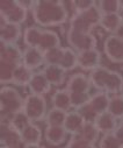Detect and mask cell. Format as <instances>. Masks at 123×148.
<instances>
[{
    "label": "cell",
    "instance_id": "ee69618b",
    "mask_svg": "<svg viewBox=\"0 0 123 148\" xmlns=\"http://www.w3.org/2000/svg\"><path fill=\"white\" fill-rule=\"evenodd\" d=\"M122 148H123V146H122Z\"/></svg>",
    "mask_w": 123,
    "mask_h": 148
},
{
    "label": "cell",
    "instance_id": "6da1fadb",
    "mask_svg": "<svg viewBox=\"0 0 123 148\" xmlns=\"http://www.w3.org/2000/svg\"><path fill=\"white\" fill-rule=\"evenodd\" d=\"M63 1L41 0L34 1L31 13L37 25L43 27H56L67 21L69 13Z\"/></svg>",
    "mask_w": 123,
    "mask_h": 148
},
{
    "label": "cell",
    "instance_id": "e575fe53",
    "mask_svg": "<svg viewBox=\"0 0 123 148\" xmlns=\"http://www.w3.org/2000/svg\"><path fill=\"white\" fill-rule=\"evenodd\" d=\"M100 148H122V143L113 133L105 134L100 140Z\"/></svg>",
    "mask_w": 123,
    "mask_h": 148
},
{
    "label": "cell",
    "instance_id": "484cf974",
    "mask_svg": "<svg viewBox=\"0 0 123 148\" xmlns=\"http://www.w3.org/2000/svg\"><path fill=\"white\" fill-rule=\"evenodd\" d=\"M52 106L54 108L57 110H62L65 111V112H69V110L72 107L71 105V97L69 91L66 90H59L56 91L52 96Z\"/></svg>",
    "mask_w": 123,
    "mask_h": 148
},
{
    "label": "cell",
    "instance_id": "cb8c5ba5",
    "mask_svg": "<svg viewBox=\"0 0 123 148\" xmlns=\"http://www.w3.org/2000/svg\"><path fill=\"white\" fill-rule=\"evenodd\" d=\"M58 66H60L65 72L75 69L78 66V56H77V53L72 48H70V47H64L63 55H62V58L59 61Z\"/></svg>",
    "mask_w": 123,
    "mask_h": 148
},
{
    "label": "cell",
    "instance_id": "ba28073f",
    "mask_svg": "<svg viewBox=\"0 0 123 148\" xmlns=\"http://www.w3.org/2000/svg\"><path fill=\"white\" fill-rule=\"evenodd\" d=\"M78 56V66L84 70H94L100 66L101 55L96 49H90L81 53H77Z\"/></svg>",
    "mask_w": 123,
    "mask_h": 148
},
{
    "label": "cell",
    "instance_id": "4316f807",
    "mask_svg": "<svg viewBox=\"0 0 123 148\" xmlns=\"http://www.w3.org/2000/svg\"><path fill=\"white\" fill-rule=\"evenodd\" d=\"M34 75V72L31 70H29L28 68H26L22 63L19 64L15 70H14V73H13V82L14 84H18V85H29V82L31 79Z\"/></svg>",
    "mask_w": 123,
    "mask_h": 148
},
{
    "label": "cell",
    "instance_id": "603a6c76",
    "mask_svg": "<svg viewBox=\"0 0 123 148\" xmlns=\"http://www.w3.org/2000/svg\"><path fill=\"white\" fill-rule=\"evenodd\" d=\"M43 73L47 77V79L49 81V83L52 85H59L64 82V77H65V71L58 66V65H54V64H47L46 68L43 69Z\"/></svg>",
    "mask_w": 123,
    "mask_h": 148
},
{
    "label": "cell",
    "instance_id": "f35d334b",
    "mask_svg": "<svg viewBox=\"0 0 123 148\" xmlns=\"http://www.w3.org/2000/svg\"><path fill=\"white\" fill-rule=\"evenodd\" d=\"M113 134L116 136V139H117V140L122 143V146H123V120L121 121L120 126L116 127V130L113 132Z\"/></svg>",
    "mask_w": 123,
    "mask_h": 148
},
{
    "label": "cell",
    "instance_id": "3957f363",
    "mask_svg": "<svg viewBox=\"0 0 123 148\" xmlns=\"http://www.w3.org/2000/svg\"><path fill=\"white\" fill-rule=\"evenodd\" d=\"M101 15L102 14L100 13V11L95 4V6L91 7L90 10H87L83 13L74 14L70 20V28L69 29H72V30L79 32V33L91 34L92 29L99 25Z\"/></svg>",
    "mask_w": 123,
    "mask_h": 148
},
{
    "label": "cell",
    "instance_id": "5b68a950",
    "mask_svg": "<svg viewBox=\"0 0 123 148\" xmlns=\"http://www.w3.org/2000/svg\"><path fill=\"white\" fill-rule=\"evenodd\" d=\"M22 112L31 123L42 120L47 114V100L44 96L29 95L24 99Z\"/></svg>",
    "mask_w": 123,
    "mask_h": 148
},
{
    "label": "cell",
    "instance_id": "d590c367",
    "mask_svg": "<svg viewBox=\"0 0 123 148\" xmlns=\"http://www.w3.org/2000/svg\"><path fill=\"white\" fill-rule=\"evenodd\" d=\"M71 4L73 5V10L75 11V14L78 13H83L87 10H90L91 7L95 6V1H92V0H78V1H71Z\"/></svg>",
    "mask_w": 123,
    "mask_h": 148
},
{
    "label": "cell",
    "instance_id": "f1b7e54d",
    "mask_svg": "<svg viewBox=\"0 0 123 148\" xmlns=\"http://www.w3.org/2000/svg\"><path fill=\"white\" fill-rule=\"evenodd\" d=\"M100 13L103 14H118L121 10V1L118 0H101L96 3Z\"/></svg>",
    "mask_w": 123,
    "mask_h": 148
},
{
    "label": "cell",
    "instance_id": "7402d4cb",
    "mask_svg": "<svg viewBox=\"0 0 123 148\" xmlns=\"http://www.w3.org/2000/svg\"><path fill=\"white\" fill-rule=\"evenodd\" d=\"M123 18L120 14H103L101 15L99 25L105 29L107 33H110L111 35L115 34L117 28L122 25Z\"/></svg>",
    "mask_w": 123,
    "mask_h": 148
},
{
    "label": "cell",
    "instance_id": "e0dca14e",
    "mask_svg": "<svg viewBox=\"0 0 123 148\" xmlns=\"http://www.w3.org/2000/svg\"><path fill=\"white\" fill-rule=\"evenodd\" d=\"M109 100H110V98L108 97V95L106 92L98 91L96 93L91 96L90 101L87 103V105L92 108V111L94 112L95 116H99V114L108 111Z\"/></svg>",
    "mask_w": 123,
    "mask_h": 148
},
{
    "label": "cell",
    "instance_id": "277c9868",
    "mask_svg": "<svg viewBox=\"0 0 123 148\" xmlns=\"http://www.w3.org/2000/svg\"><path fill=\"white\" fill-rule=\"evenodd\" d=\"M24 99H22L20 92L11 86H3L0 90V108L6 116L13 117L23 108Z\"/></svg>",
    "mask_w": 123,
    "mask_h": 148
},
{
    "label": "cell",
    "instance_id": "83f0119b",
    "mask_svg": "<svg viewBox=\"0 0 123 148\" xmlns=\"http://www.w3.org/2000/svg\"><path fill=\"white\" fill-rule=\"evenodd\" d=\"M99 130L96 128V126L94 125V123L92 121H86L85 126L83 127L81 132L78 134L83 138L88 145H94L96 142V140L99 139Z\"/></svg>",
    "mask_w": 123,
    "mask_h": 148
},
{
    "label": "cell",
    "instance_id": "4fadbf2b",
    "mask_svg": "<svg viewBox=\"0 0 123 148\" xmlns=\"http://www.w3.org/2000/svg\"><path fill=\"white\" fill-rule=\"evenodd\" d=\"M91 86L90 78L84 73H74L72 75L67 82L66 91L70 93H78V92H88Z\"/></svg>",
    "mask_w": 123,
    "mask_h": 148
},
{
    "label": "cell",
    "instance_id": "74e56055",
    "mask_svg": "<svg viewBox=\"0 0 123 148\" xmlns=\"http://www.w3.org/2000/svg\"><path fill=\"white\" fill-rule=\"evenodd\" d=\"M15 5H16L15 0H1L0 1V12H1V14H5L10 12Z\"/></svg>",
    "mask_w": 123,
    "mask_h": 148
},
{
    "label": "cell",
    "instance_id": "ab89813d",
    "mask_svg": "<svg viewBox=\"0 0 123 148\" xmlns=\"http://www.w3.org/2000/svg\"><path fill=\"white\" fill-rule=\"evenodd\" d=\"M113 35H115L116 38H118V39H122V40H123V22H122V25L117 28V30L115 32V34H113Z\"/></svg>",
    "mask_w": 123,
    "mask_h": 148
},
{
    "label": "cell",
    "instance_id": "8fae6325",
    "mask_svg": "<svg viewBox=\"0 0 123 148\" xmlns=\"http://www.w3.org/2000/svg\"><path fill=\"white\" fill-rule=\"evenodd\" d=\"M27 11H28L27 8H24L19 1H16V5L10 12L1 14V26L6 25V23L20 26L27 19V14H28Z\"/></svg>",
    "mask_w": 123,
    "mask_h": 148
},
{
    "label": "cell",
    "instance_id": "52a82bcc",
    "mask_svg": "<svg viewBox=\"0 0 123 148\" xmlns=\"http://www.w3.org/2000/svg\"><path fill=\"white\" fill-rule=\"evenodd\" d=\"M103 53L113 63H123V40L109 35L103 42Z\"/></svg>",
    "mask_w": 123,
    "mask_h": 148
},
{
    "label": "cell",
    "instance_id": "5bb4252c",
    "mask_svg": "<svg viewBox=\"0 0 123 148\" xmlns=\"http://www.w3.org/2000/svg\"><path fill=\"white\" fill-rule=\"evenodd\" d=\"M85 124H86V120L80 114L79 111H71V112H67V114H66L64 128L66 130L67 133L75 135L81 132Z\"/></svg>",
    "mask_w": 123,
    "mask_h": 148
},
{
    "label": "cell",
    "instance_id": "ac0fdd59",
    "mask_svg": "<svg viewBox=\"0 0 123 148\" xmlns=\"http://www.w3.org/2000/svg\"><path fill=\"white\" fill-rule=\"evenodd\" d=\"M21 140L23 145H39L42 140V132L41 128L35 125L34 123L28 124L22 131H21Z\"/></svg>",
    "mask_w": 123,
    "mask_h": 148
},
{
    "label": "cell",
    "instance_id": "7bdbcfd3",
    "mask_svg": "<svg viewBox=\"0 0 123 148\" xmlns=\"http://www.w3.org/2000/svg\"><path fill=\"white\" fill-rule=\"evenodd\" d=\"M121 97H122V99H123V93H122V95H121Z\"/></svg>",
    "mask_w": 123,
    "mask_h": 148
},
{
    "label": "cell",
    "instance_id": "b9f144b4",
    "mask_svg": "<svg viewBox=\"0 0 123 148\" xmlns=\"http://www.w3.org/2000/svg\"><path fill=\"white\" fill-rule=\"evenodd\" d=\"M87 148H96V147H95V146H94V145H91V146H88V147H87Z\"/></svg>",
    "mask_w": 123,
    "mask_h": 148
},
{
    "label": "cell",
    "instance_id": "9a60e30c",
    "mask_svg": "<svg viewBox=\"0 0 123 148\" xmlns=\"http://www.w3.org/2000/svg\"><path fill=\"white\" fill-rule=\"evenodd\" d=\"M67 132L64 126H47L44 131V138L50 146L57 147L65 142Z\"/></svg>",
    "mask_w": 123,
    "mask_h": 148
},
{
    "label": "cell",
    "instance_id": "d6986e66",
    "mask_svg": "<svg viewBox=\"0 0 123 148\" xmlns=\"http://www.w3.org/2000/svg\"><path fill=\"white\" fill-rule=\"evenodd\" d=\"M14 65L22 63V51L15 45H5L1 43V60Z\"/></svg>",
    "mask_w": 123,
    "mask_h": 148
},
{
    "label": "cell",
    "instance_id": "d4e9b609",
    "mask_svg": "<svg viewBox=\"0 0 123 148\" xmlns=\"http://www.w3.org/2000/svg\"><path fill=\"white\" fill-rule=\"evenodd\" d=\"M42 29L37 26H31L24 29L23 32V43L27 46V48H37L41 35H42Z\"/></svg>",
    "mask_w": 123,
    "mask_h": 148
},
{
    "label": "cell",
    "instance_id": "7a4b0ae2",
    "mask_svg": "<svg viewBox=\"0 0 123 148\" xmlns=\"http://www.w3.org/2000/svg\"><path fill=\"white\" fill-rule=\"evenodd\" d=\"M90 82L99 91L117 96L123 90V77L117 71L98 66L90 72Z\"/></svg>",
    "mask_w": 123,
    "mask_h": 148
},
{
    "label": "cell",
    "instance_id": "44dd1931",
    "mask_svg": "<svg viewBox=\"0 0 123 148\" xmlns=\"http://www.w3.org/2000/svg\"><path fill=\"white\" fill-rule=\"evenodd\" d=\"M59 46H60V40H59V36L56 32L49 30V29H46L42 32L41 40H39V43L37 47L39 50H42L44 53L49 49H52V48H56Z\"/></svg>",
    "mask_w": 123,
    "mask_h": 148
},
{
    "label": "cell",
    "instance_id": "4dcf8cb0",
    "mask_svg": "<svg viewBox=\"0 0 123 148\" xmlns=\"http://www.w3.org/2000/svg\"><path fill=\"white\" fill-rule=\"evenodd\" d=\"M18 65L0 61V82L4 83H12L13 82V73Z\"/></svg>",
    "mask_w": 123,
    "mask_h": 148
},
{
    "label": "cell",
    "instance_id": "ffe728a7",
    "mask_svg": "<svg viewBox=\"0 0 123 148\" xmlns=\"http://www.w3.org/2000/svg\"><path fill=\"white\" fill-rule=\"evenodd\" d=\"M93 123L96 126V128L99 130V132L103 133V134L113 133L116 130V118H114L108 111L96 116V118Z\"/></svg>",
    "mask_w": 123,
    "mask_h": 148
},
{
    "label": "cell",
    "instance_id": "836d02e7",
    "mask_svg": "<svg viewBox=\"0 0 123 148\" xmlns=\"http://www.w3.org/2000/svg\"><path fill=\"white\" fill-rule=\"evenodd\" d=\"M70 93V92H69ZM71 97V105L75 108H81L90 101V93L88 92H78V93H70Z\"/></svg>",
    "mask_w": 123,
    "mask_h": 148
},
{
    "label": "cell",
    "instance_id": "7c38bea8",
    "mask_svg": "<svg viewBox=\"0 0 123 148\" xmlns=\"http://www.w3.org/2000/svg\"><path fill=\"white\" fill-rule=\"evenodd\" d=\"M28 86H29V90L33 95H38V96L47 95L51 89V84L49 83V81L44 76L43 71L34 72V75H33Z\"/></svg>",
    "mask_w": 123,
    "mask_h": 148
},
{
    "label": "cell",
    "instance_id": "30bf717a",
    "mask_svg": "<svg viewBox=\"0 0 123 148\" xmlns=\"http://www.w3.org/2000/svg\"><path fill=\"white\" fill-rule=\"evenodd\" d=\"M22 64L29 70H35L44 64L43 51L38 48H27L22 53Z\"/></svg>",
    "mask_w": 123,
    "mask_h": 148
},
{
    "label": "cell",
    "instance_id": "8d00e7d4",
    "mask_svg": "<svg viewBox=\"0 0 123 148\" xmlns=\"http://www.w3.org/2000/svg\"><path fill=\"white\" fill-rule=\"evenodd\" d=\"M88 146H91V145H88L80 135H78V136H74L71 139L67 148H87Z\"/></svg>",
    "mask_w": 123,
    "mask_h": 148
},
{
    "label": "cell",
    "instance_id": "f546056e",
    "mask_svg": "<svg viewBox=\"0 0 123 148\" xmlns=\"http://www.w3.org/2000/svg\"><path fill=\"white\" fill-rule=\"evenodd\" d=\"M66 114H67V112L62 111V110H57V108L50 110L47 114V119H46L47 125L48 126H64Z\"/></svg>",
    "mask_w": 123,
    "mask_h": 148
},
{
    "label": "cell",
    "instance_id": "d6a6232c",
    "mask_svg": "<svg viewBox=\"0 0 123 148\" xmlns=\"http://www.w3.org/2000/svg\"><path fill=\"white\" fill-rule=\"evenodd\" d=\"M63 50H64V47L59 46V47H56V48H52V49H49V50L44 51L43 53L44 63L58 65L59 61L62 58V55H63Z\"/></svg>",
    "mask_w": 123,
    "mask_h": 148
},
{
    "label": "cell",
    "instance_id": "8992f818",
    "mask_svg": "<svg viewBox=\"0 0 123 148\" xmlns=\"http://www.w3.org/2000/svg\"><path fill=\"white\" fill-rule=\"evenodd\" d=\"M66 40L69 46L75 51V53H81L90 49H95L96 48V39L91 34L87 33H79L72 29H69L66 33Z\"/></svg>",
    "mask_w": 123,
    "mask_h": 148
},
{
    "label": "cell",
    "instance_id": "9c48e42d",
    "mask_svg": "<svg viewBox=\"0 0 123 148\" xmlns=\"http://www.w3.org/2000/svg\"><path fill=\"white\" fill-rule=\"evenodd\" d=\"M1 142L3 148H21V133L10 124L1 126Z\"/></svg>",
    "mask_w": 123,
    "mask_h": 148
},
{
    "label": "cell",
    "instance_id": "60d3db41",
    "mask_svg": "<svg viewBox=\"0 0 123 148\" xmlns=\"http://www.w3.org/2000/svg\"><path fill=\"white\" fill-rule=\"evenodd\" d=\"M23 148H43V147H41L39 145H26Z\"/></svg>",
    "mask_w": 123,
    "mask_h": 148
},
{
    "label": "cell",
    "instance_id": "2e32d148",
    "mask_svg": "<svg viewBox=\"0 0 123 148\" xmlns=\"http://www.w3.org/2000/svg\"><path fill=\"white\" fill-rule=\"evenodd\" d=\"M21 27L18 25L6 23L0 28V40H1V43L5 45H15L21 38Z\"/></svg>",
    "mask_w": 123,
    "mask_h": 148
},
{
    "label": "cell",
    "instance_id": "1f68e13d",
    "mask_svg": "<svg viewBox=\"0 0 123 148\" xmlns=\"http://www.w3.org/2000/svg\"><path fill=\"white\" fill-rule=\"evenodd\" d=\"M108 112L116 119L123 118V99L121 96H114L110 98Z\"/></svg>",
    "mask_w": 123,
    "mask_h": 148
}]
</instances>
